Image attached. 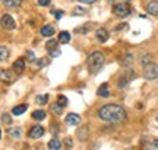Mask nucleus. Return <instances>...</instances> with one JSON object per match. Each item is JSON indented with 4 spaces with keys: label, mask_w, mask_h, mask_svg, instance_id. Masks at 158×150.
Here are the masks:
<instances>
[{
    "label": "nucleus",
    "mask_w": 158,
    "mask_h": 150,
    "mask_svg": "<svg viewBox=\"0 0 158 150\" xmlns=\"http://www.w3.org/2000/svg\"><path fill=\"white\" fill-rule=\"evenodd\" d=\"M97 94L100 96V97H108L110 96V90H108V84H101V86L98 87V90H97Z\"/></svg>",
    "instance_id": "obj_13"
},
{
    "label": "nucleus",
    "mask_w": 158,
    "mask_h": 150,
    "mask_svg": "<svg viewBox=\"0 0 158 150\" xmlns=\"http://www.w3.org/2000/svg\"><path fill=\"white\" fill-rule=\"evenodd\" d=\"M0 24H2V27L5 29H9V31H12V29L16 28V24H15V19L9 15V13H5V15H2V19H0Z\"/></svg>",
    "instance_id": "obj_5"
},
{
    "label": "nucleus",
    "mask_w": 158,
    "mask_h": 150,
    "mask_svg": "<svg viewBox=\"0 0 158 150\" xmlns=\"http://www.w3.org/2000/svg\"><path fill=\"white\" fill-rule=\"evenodd\" d=\"M104 62H106V56L102 55V52H98V50L92 52L89 55L88 60H86L89 72H91V74H97V72H98V71L104 66Z\"/></svg>",
    "instance_id": "obj_2"
},
{
    "label": "nucleus",
    "mask_w": 158,
    "mask_h": 150,
    "mask_svg": "<svg viewBox=\"0 0 158 150\" xmlns=\"http://www.w3.org/2000/svg\"><path fill=\"white\" fill-rule=\"evenodd\" d=\"M133 75H135V72H133V71H127V72H126V74L120 78V81H118V87H120V88H124V87L129 84L130 80H133Z\"/></svg>",
    "instance_id": "obj_6"
},
{
    "label": "nucleus",
    "mask_w": 158,
    "mask_h": 150,
    "mask_svg": "<svg viewBox=\"0 0 158 150\" xmlns=\"http://www.w3.org/2000/svg\"><path fill=\"white\" fill-rule=\"evenodd\" d=\"M78 137H79V140H82V141H85V140L88 139V128H86V127L79 128V131H78Z\"/></svg>",
    "instance_id": "obj_24"
},
{
    "label": "nucleus",
    "mask_w": 158,
    "mask_h": 150,
    "mask_svg": "<svg viewBox=\"0 0 158 150\" xmlns=\"http://www.w3.org/2000/svg\"><path fill=\"white\" fill-rule=\"evenodd\" d=\"M7 134L10 135L12 139H21V135H22V130H21V128H18V127L9 128V130H7Z\"/></svg>",
    "instance_id": "obj_16"
},
{
    "label": "nucleus",
    "mask_w": 158,
    "mask_h": 150,
    "mask_svg": "<svg viewBox=\"0 0 158 150\" xmlns=\"http://www.w3.org/2000/svg\"><path fill=\"white\" fill-rule=\"evenodd\" d=\"M62 106H59V104H53V106H51V110H53V113H57V115H62Z\"/></svg>",
    "instance_id": "obj_29"
},
{
    "label": "nucleus",
    "mask_w": 158,
    "mask_h": 150,
    "mask_svg": "<svg viewBox=\"0 0 158 150\" xmlns=\"http://www.w3.org/2000/svg\"><path fill=\"white\" fill-rule=\"evenodd\" d=\"M47 147H48V150H60L62 149V144H60V141L57 139H51L50 141H48Z\"/></svg>",
    "instance_id": "obj_18"
},
{
    "label": "nucleus",
    "mask_w": 158,
    "mask_h": 150,
    "mask_svg": "<svg viewBox=\"0 0 158 150\" xmlns=\"http://www.w3.org/2000/svg\"><path fill=\"white\" fill-rule=\"evenodd\" d=\"M57 46H59V40H48L47 43H45V49H47L48 52L57 49Z\"/></svg>",
    "instance_id": "obj_23"
},
{
    "label": "nucleus",
    "mask_w": 158,
    "mask_h": 150,
    "mask_svg": "<svg viewBox=\"0 0 158 150\" xmlns=\"http://www.w3.org/2000/svg\"><path fill=\"white\" fill-rule=\"evenodd\" d=\"M51 13L54 15V18H56V19H60V18L64 15V12H63V11H53Z\"/></svg>",
    "instance_id": "obj_31"
},
{
    "label": "nucleus",
    "mask_w": 158,
    "mask_h": 150,
    "mask_svg": "<svg viewBox=\"0 0 158 150\" xmlns=\"http://www.w3.org/2000/svg\"><path fill=\"white\" fill-rule=\"evenodd\" d=\"M72 139H64V146H66V149H72Z\"/></svg>",
    "instance_id": "obj_36"
},
{
    "label": "nucleus",
    "mask_w": 158,
    "mask_h": 150,
    "mask_svg": "<svg viewBox=\"0 0 158 150\" xmlns=\"http://www.w3.org/2000/svg\"><path fill=\"white\" fill-rule=\"evenodd\" d=\"M38 5L40 6H48L50 5V0H38Z\"/></svg>",
    "instance_id": "obj_38"
},
{
    "label": "nucleus",
    "mask_w": 158,
    "mask_h": 150,
    "mask_svg": "<svg viewBox=\"0 0 158 150\" xmlns=\"http://www.w3.org/2000/svg\"><path fill=\"white\" fill-rule=\"evenodd\" d=\"M147 150H158V139H155L152 141V144L149 146V147H148Z\"/></svg>",
    "instance_id": "obj_32"
},
{
    "label": "nucleus",
    "mask_w": 158,
    "mask_h": 150,
    "mask_svg": "<svg viewBox=\"0 0 158 150\" xmlns=\"http://www.w3.org/2000/svg\"><path fill=\"white\" fill-rule=\"evenodd\" d=\"M57 104H59V106H62V108L68 106V97H66V96H63V94H60V96L57 97Z\"/></svg>",
    "instance_id": "obj_26"
},
{
    "label": "nucleus",
    "mask_w": 158,
    "mask_h": 150,
    "mask_svg": "<svg viewBox=\"0 0 158 150\" xmlns=\"http://www.w3.org/2000/svg\"><path fill=\"white\" fill-rule=\"evenodd\" d=\"M133 64V56L127 53V55H124L123 58H120V65L122 66H130V65Z\"/></svg>",
    "instance_id": "obj_15"
},
{
    "label": "nucleus",
    "mask_w": 158,
    "mask_h": 150,
    "mask_svg": "<svg viewBox=\"0 0 158 150\" xmlns=\"http://www.w3.org/2000/svg\"><path fill=\"white\" fill-rule=\"evenodd\" d=\"M113 12L114 15L118 18H126L129 16L130 13H132V9H130V6L127 3H117V5L113 7Z\"/></svg>",
    "instance_id": "obj_4"
},
{
    "label": "nucleus",
    "mask_w": 158,
    "mask_h": 150,
    "mask_svg": "<svg viewBox=\"0 0 158 150\" xmlns=\"http://www.w3.org/2000/svg\"><path fill=\"white\" fill-rule=\"evenodd\" d=\"M50 56H51V58H59V56H60V50H59V49L50 50Z\"/></svg>",
    "instance_id": "obj_33"
},
{
    "label": "nucleus",
    "mask_w": 158,
    "mask_h": 150,
    "mask_svg": "<svg viewBox=\"0 0 158 150\" xmlns=\"http://www.w3.org/2000/svg\"><path fill=\"white\" fill-rule=\"evenodd\" d=\"M98 116L104 122H108V124H120L126 119V110L120 104L108 103L100 108Z\"/></svg>",
    "instance_id": "obj_1"
},
{
    "label": "nucleus",
    "mask_w": 158,
    "mask_h": 150,
    "mask_svg": "<svg viewBox=\"0 0 158 150\" xmlns=\"http://www.w3.org/2000/svg\"><path fill=\"white\" fill-rule=\"evenodd\" d=\"M84 15V13H86V11H85V9H82V7H76V9H75L73 11V15Z\"/></svg>",
    "instance_id": "obj_35"
},
{
    "label": "nucleus",
    "mask_w": 158,
    "mask_h": 150,
    "mask_svg": "<svg viewBox=\"0 0 158 150\" xmlns=\"http://www.w3.org/2000/svg\"><path fill=\"white\" fill-rule=\"evenodd\" d=\"M0 81H3V82H12L13 81V75L9 69H2L0 71Z\"/></svg>",
    "instance_id": "obj_11"
},
{
    "label": "nucleus",
    "mask_w": 158,
    "mask_h": 150,
    "mask_svg": "<svg viewBox=\"0 0 158 150\" xmlns=\"http://www.w3.org/2000/svg\"><path fill=\"white\" fill-rule=\"evenodd\" d=\"M44 134V128L41 127V125H35V127H32L31 130H29V137L31 139H40L41 135Z\"/></svg>",
    "instance_id": "obj_9"
},
{
    "label": "nucleus",
    "mask_w": 158,
    "mask_h": 150,
    "mask_svg": "<svg viewBox=\"0 0 158 150\" xmlns=\"http://www.w3.org/2000/svg\"><path fill=\"white\" fill-rule=\"evenodd\" d=\"M127 150H135V149H127Z\"/></svg>",
    "instance_id": "obj_40"
},
{
    "label": "nucleus",
    "mask_w": 158,
    "mask_h": 150,
    "mask_svg": "<svg viewBox=\"0 0 158 150\" xmlns=\"http://www.w3.org/2000/svg\"><path fill=\"white\" fill-rule=\"evenodd\" d=\"M2 122H3L5 125H10V124H12L10 115H9V113H3V115H2Z\"/></svg>",
    "instance_id": "obj_27"
},
{
    "label": "nucleus",
    "mask_w": 158,
    "mask_h": 150,
    "mask_svg": "<svg viewBox=\"0 0 158 150\" xmlns=\"http://www.w3.org/2000/svg\"><path fill=\"white\" fill-rule=\"evenodd\" d=\"M0 139H2V130H0Z\"/></svg>",
    "instance_id": "obj_39"
},
{
    "label": "nucleus",
    "mask_w": 158,
    "mask_h": 150,
    "mask_svg": "<svg viewBox=\"0 0 158 150\" xmlns=\"http://www.w3.org/2000/svg\"><path fill=\"white\" fill-rule=\"evenodd\" d=\"M34 64L37 68H43L44 65H47V60H45L44 58H41V59H37V60H34Z\"/></svg>",
    "instance_id": "obj_28"
},
{
    "label": "nucleus",
    "mask_w": 158,
    "mask_h": 150,
    "mask_svg": "<svg viewBox=\"0 0 158 150\" xmlns=\"http://www.w3.org/2000/svg\"><path fill=\"white\" fill-rule=\"evenodd\" d=\"M81 3H84V5H92V3H95L98 0H79Z\"/></svg>",
    "instance_id": "obj_37"
},
{
    "label": "nucleus",
    "mask_w": 158,
    "mask_h": 150,
    "mask_svg": "<svg viewBox=\"0 0 158 150\" xmlns=\"http://www.w3.org/2000/svg\"><path fill=\"white\" fill-rule=\"evenodd\" d=\"M45 116H47V113H45V110H34L32 112V118H34L35 121H43Z\"/></svg>",
    "instance_id": "obj_22"
},
{
    "label": "nucleus",
    "mask_w": 158,
    "mask_h": 150,
    "mask_svg": "<svg viewBox=\"0 0 158 150\" xmlns=\"http://www.w3.org/2000/svg\"><path fill=\"white\" fill-rule=\"evenodd\" d=\"M35 102H37L38 104H45L47 102H48V94H40V96H37Z\"/></svg>",
    "instance_id": "obj_25"
},
{
    "label": "nucleus",
    "mask_w": 158,
    "mask_h": 150,
    "mask_svg": "<svg viewBox=\"0 0 158 150\" xmlns=\"http://www.w3.org/2000/svg\"><path fill=\"white\" fill-rule=\"evenodd\" d=\"M28 109V106L27 104H19V106H15L13 109H12V113L13 115H16V116H19V115H22V113H25V110Z\"/></svg>",
    "instance_id": "obj_20"
},
{
    "label": "nucleus",
    "mask_w": 158,
    "mask_h": 150,
    "mask_svg": "<svg viewBox=\"0 0 158 150\" xmlns=\"http://www.w3.org/2000/svg\"><path fill=\"white\" fill-rule=\"evenodd\" d=\"M3 5L9 9H16L21 6V0H3Z\"/></svg>",
    "instance_id": "obj_17"
},
{
    "label": "nucleus",
    "mask_w": 158,
    "mask_h": 150,
    "mask_svg": "<svg viewBox=\"0 0 158 150\" xmlns=\"http://www.w3.org/2000/svg\"><path fill=\"white\" fill-rule=\"evenodd\" d=\"M157 121H158V118H157Z\"/></svg>",
    "instance_id": "obj_42"
},
{
    "label": "nucleus",
    "mask_w": 158,
    "mask_h": 150,
    "mask_svg": "<svg viewBox=\"0 0 158 150\" xmlns=\"http://www.w3.org/2000/svg\"><path fill=\"white\" fill-rule=\"evenodd\" d=\"M124 2H129V0H124Z\"/></svg>",
    "instance_id": "obj_41"
},
{
    "label": "nucleus",
    "mask_w": 158,
    "mask_h": 150,
    "mask_svg": "<svg viewBox=\"0 0 158 150\" xmlns=\"http://www.w3.org/2000/svg\"><path fill=\"white\" fill-rule=\"evenodd\" d=\"M9 55H10V52H9V49H7V47H6V46H0V60H2V62L7 60Z\"/></svg>",
    "instance_id": "obj_21"
},
{
    "label": "nucleus",
    "mask_w": 158,
    "mask_h": 150,
    "mask_svg": "<svg viewBox=\"0 0 158 150\" xmlns=\"http://www.w3.org/2000/svg\"><path fill=\"white\" fill-rule=\"evenodd\" d=\"M95 37H97V40L100 41V43H106V41L108 40L110 34H108V31L106 28H98L95 31Z\"/></svg>",
    "instance_id": "obj_8"
},
{
    "label": "nucleus",
    "mask_w": 158,
    "mask_h": 150,
    "mask_svg": "<svg viewBox=\"0 0 158 150\" xmlns=\"http://www.w3.org/2000/svg\"><path fill=\"white\" fill-rule=\"evenodd\" d=\"M141 62H142V65H143V66H145L147 64H149V62H151V60H149V56H148V55L142 56V58H141Z\"/></svg>",
    "instance_id": "obj_34"
},
{
    "label": "nucleus",
    "mask_w": 158,
    "mask_h": 150,
    "mask_svg": "<svg viewBox=\"0 0 158 150\" xmlns=\"http://www.w3.org/2000/svg\"><path fill=\"white\" fill-rule=\"evenodd\" d=\"M23 69H25V59H16L13 64V71L16 74H22Z\"/></svg>",
    "instance_id": "obj_12"
},
{
    "label": "nucleus",
    "mask_w": 158,
    "mask_h": 150,
    "mask_svg": "<svg viewBox=\"0 0 158 150\" xmlns=\"http://www.w3.org/2000/svg\"><path fill=\"white\" fill-rule=\"evenodd\" d=\"M64 122L70 125V127H73V125H79L81 124V116L76 115V113H68V116L64 118Z\"/></svg>",
    "instance_id": "obj_7"
},
{
    "label": "nucleus",
    "mask_w": 158,
    "mask_h": 150,
    "mask_svg": "<svg viewBox=\"0 0 158 150\" xmlns=\"http://www.w3.org/2000/svg\"><path fill=\"white\" fill-rule=\"evenodd\" d=\"M142 75H143V78L145 80H157L158 78V65L157 64H152V62H149L143 66V69H142Z\"/></svg>",
    "instance_id": "obj_3"
},
{
    "label": "nucleus",
    "mask_w": 158,
    "mask_h": 150,
    "mask_svg": "<svg viewBox=\"0 0 158 150\" xmlns=\"http://www.w3.org/2000/svg\"><path fill=\"white\" fill-rule=\"evenodd\" d=\"M54 31H56V29H54V27H53V25H44V27L41 28V31H40V33H41V35H43V37H51V35L54 34Z\"/></svg>",
    "instance_id": "obj_14"
},
{
    "label": "nucleus",
    "mask_w": 158,
    "mask_h": 150,
    "mask_svg": "<svg viewBox=\"0 0 158 150\" xmlns=\"http://www.w3.org/2000/svg\"><path fill=\"white\" fill-rule=\"evenodd\" d=\"M59 43H62V44H68L69 41H70V34H69L68 31H62L60 34H59Z\"/></svg>",
    "instance_id": "obj_19"
},
{
    "label": "nucleus",
    "mask_w": 158,
    "mask_h": 150,
    "mask_svg": "<svg viewBox=\"0 0 158 150\" xmlns=\"http://www.w3.org/2000/svg\"><path fill=\"white\" fill-rule=\"evenodd\" d=\"M27 59H28L29 62H34L35 60V55L32 50H27Z\"/></svg>",
    "instance_id": "obj_30"
},
{
    "label": "nucleus",
    "mask_w": 158,
    "mask_h": 150,
    "mask_svg": "<svg viewBox=\"0 0 158 150\" xmlns=\"http://www.w3.org/2000/svg\"><path fill=\"white\" fill-rule=\"evenodd\" d=\"M147 11L149 15H152V16H158V2L157 0H152V2H149L147 5Z\"/></svg>",
    "instance_id": "obj_10"
}]
</instances>
